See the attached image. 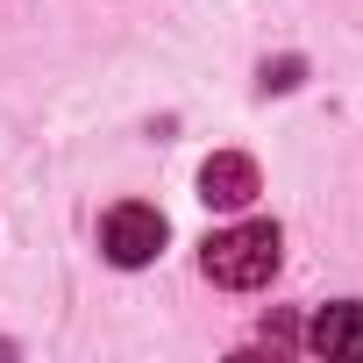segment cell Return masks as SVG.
Segmentation results:
<instances>
[{
    "mask_svg": "<svg viewBox=\"0 0 363 363\" xmlns=\"http://www.w3.org/2000/svg\"><path fill=\"white\" fill-rule=\"evenodd\" d=\"M200 271H207L214 285H228V292H257V285H271V271H278V228H271V221H242V228L207 235Z\"/></svg>",
    "mask_w": 363,
    "mask_h": 363,
    "instance_id": "1",
    "label": "cell"
},
{
    "mask_svg": "<svg viewBox=\"0 0 363 363\" xmlns=\"http://www.w3.org/2000/svg\"><path fill=\"white\" fill-rule=\"evenodd\" d=\"M100 250H107L121 271H143V264L164 250V214L143 207V200H121V207L100 221Z\"/></svg>",
    "mask_w": 363,
    "mask_h": 363,
    "instance_id": "2",
    "label": "cell"
},
{
    "mask_svg": "<svg viewBox=\"0 0 363 363\" xmlns=\"http://www.w3.org/2000/svg\"><path fill=\"white\" fill-rule=\"evenodd\" d=\"M257 193H264V178H257V164L242 150H221V157L200 164V200L207 207H250Z\"/></svg>",
    "mask_w": 363,
    "mask_h": 363,
    "instance_id": "3",
    "label": "cell"
},
{
    "mask_svg": "<svg viewBox=\"0 0 363 363\" xmlns=\"http://www.w3.org/2000/svg\"><path fill=\"white\" fill-rule=\"evenodd\" d=\"M320 356H363V306L356 299H335L313 313V335H306Z\"/></svg>",
    "mask_w": 363,
    "mask_h": 363,
    "instance_id": "4",
    "label": "cell"
},
{
    "mask_svg": "<svg viewBox=\"0 0 363 363\" xmlns=\"http://www.w3.org/2000/svg\"><path fill=\"white\" fill-rule=\"evenodd\" d=\"M264 86H271V93H292V86H299V57H285V65H271V72H264Z\"/></svg>",
    "mask_w": 363,
    "mask_h": 363,
    "instance_id": "5",
    "label": "cell"
},
{
    "mask_svg": "<svg viewBox=\"0 0 363 363\" xmlns=\"http://www.w3.org/2000/svg\"><path fill=\"white\" fill-rule=\"evenodd\" d=\"M264 342H271V349H292V320L271 313V320H264Z\"/></svg>",
    "mask_w": 363,
    "mask_h": 363,
    "instance_id": "6",
    "label": "cell"
}]
</instances>
